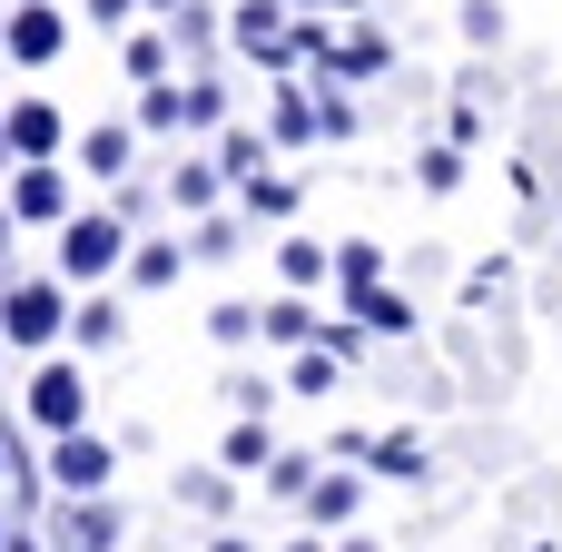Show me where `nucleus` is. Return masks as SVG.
<instances>
[{
	"instance_id": "nucleus-1",
	"label": "nucleus",
	"mask_w": 562,
	"mask_h": 552,
	"mask_svg": "<svg viewBox=\"0 0 562 552\" xmlns=\"http://www.w3.org/2000/svg\"><path fill=\"white\" fill-rule=\"evenodd\" d=\"M109 267H128V227L119 217H69L59 227V277L69 286H99Z\"/></svg>"
},
{
	"instance_id": "nucleus-2",
	"label": "nucleus",
	"mask_w": 562,
	"mask_h": 552,
	"mask_svg": "<svg viewBox=\"0 0 562 552\" xmlns=\"http://www.w3.org/2000/svg\"><path fill=\"white\" fill-rule=\"evenodd\" d=\"M0 336H10V346H49V336H69V296H59V277H20V286L0 296Z\"/></svg>"
},
{
	"instance_id": "nucleus-3",
	"label": "nucleus",
	"mask_w": 562,
	"mask_h": 552,
	"mask_svg": "<svg viewBox=\"0 0 562 552\" xmlns=\"http://www.w3.org/2000/svg\"><path fill=\"white\" fill-rule=\"evenodd\" d=\"M20 405H30L40 435H79V425H89V385H79V365H40Z\"/></svg>"
},
{
	"instance_id": "nucleus-4",
	"label": "nucleus",
	"mask_w": 562,
	"mask_h": 552,
	"mask_svg": "<svg viewBox=\"0 0 562 552\" xmlns=\"http://www.w3.org/2000/svg\"><path fill=\"white\" fill-rule=\"evenodd\" d=\"M109 474H119V444H109V435L79 425V435L49 444V484H59V494H109Z\"/></svg>"
},
{
	"instance_id": "nucleus-5",
	"label": "nucleus",
	"mask_w": 562,
	"mask_h": 552,
	"mask_svg": "<svg viewBox=\"0 0 562 552\" xmlns=\"http://www.w3.org/2000/svg\"><path fill=\"white\" fill-rule=\"evenodd\" d=\"M10 217L69 227V178H59V158H20V168H10Z\"/></svg>"
},
{
	"instance_id": "nucleus-6",
	"label": "nucleus",
	"mask_w": 562,
	"mask_h": 552,
	"mask_svg": "<svg viewBox=\"0 0 562 552\" xmlns=\"http://www.w3.org/2000/svg\"><path fill=\"white\" fill-rule=\"evenodd\" d=\"M59 40H69V20H59L49 0H20V10L0 20V49H10L20 69H49V59H59Z\"/></svg>"
},
{
	"instance_id": "nucleus-7",
	"label": "nucleus",
	"mask_w": 562,
	"mask_h": 552,
	"mask_svg": "<svg viewBox=\"0 0 562 552\" xmlns=\"http://www.w3.org/2000/svg\"><path fill=\"white\" fill-rule=\"evenodd\" d=\"M0 148H10V158H59V109H49V99H10Z\"/></svg>"
},
{
	"instance_id": "nucleus-8",
	"label": "nucleus",
	"mask_w": 562,
	"mask_h": 552,
	"mask_svg": "<svg viewBox=\"0 0 562 552\" xmlns=\"http://www.w3.org/2000/svg\"><path fill=\"white\" fill-rule=\"evenodd\" d=\"M109 543H119V504L69 494V514H59V552H109Z\"/></svg>"
},
{
	"instance_id": "nucleus-9",
	"label": "nucleus",
	"mask_w": 562,
	"mask_h": 552,
	"mask_svg": "<svg viewBox=\"0 0 562 552\" xmlns=\"http://www.w3.org/2000/svg\"><path fill=\"white\" fill-rule=\"evenodd\" d=\"M356 504H366V484H356V474H316L306 523H316V533H336V523H356Z\"/></svg>"
},
{
	"instance_id": "nucleus-10",
	"label": "nucleus",
	"mask_w": 562,
	"mask_h": 552,
	"mask_svg": "<svg viewBox=\"0 0 562 552\" xmlns=\"http://www.w3.org/2000/svg\"><path fill=\"white\" fill-rule=\"evenodd\" d=\"M217 178H227L217 158H178V178H168V198H178L188 217H207V207H217Z\"/></svg>"
},
{
	"instance_id": "nucleus-11",
	"label": "nucleus",
	"mask_w": 562,
	"mask_h": 552,
	"mask_svg": "<svg viewBox=\"0 0 562 552\" xmlns=\"http://www.w3.org/2000/svg\"><path fill=\"white\" fill-rule=\"evenodd\" d=\"M217 464H227V474H267V464H277V435H267V425H227Z\"/></svg>"
},
{
	"instance_id": "nucleus-12",
	"label": "nucleus",
	"mask_w": 562,
	"mask_h": 552,
	"mask_svg": "<svg viewBox=\"0 0 562 552\" xmlns=\"http://www.w3.org/2000/svg\"><path fill=\"white\" fill-rule=\"evenodd\" d=\"M326 267H336V247H316V237H286V247H277V277H286V286H316Z\"/></svg>"
},
{
	"instance_id": "nucleus-13",
	"label": "nucleus",
	"mask_w": 562,
	"mask_h": 552,
	"mask_svg": "<svg viewBox=\"0 0 562 552\" xmlns=\"http://www.w3.org/2000/svg\"><path fill=\"white\" fill-rule=\"evenodd\" d=\"M178 504H188V514H227V504H237L227 464H207V474H178Z\"/></svg>"
},
{
	"instance_id": "nucleus-14",
	"label": "nucleus",
	"mask_w": 562,
	"mask_h": 552,
	"mask_svg": "<svg viewBox=\"0 0 562 552\" xmlns=\"http://www.w3.org/2000/svg\"><path fill=\"white\" fill-rule=\"evenodd\" d=\"M79 168H89V178H119V168H128V128H89V138H79Z\"/></svg>"
},
{
	"instance_id": "nucleus-15",
	"label": "nucleus",
	"mask_w": 562,
	"mask_h": 552,
	"mask_svg": "<svg viewBox=\"0 0 562 552\" xmlns=\"http://www.w3.org/2000/svg\"><path fill=\"white\" fill-rule=\"evenodd\" d=\"M375 277H385V247H366V237H356V247H336V286H346V296H366Z\"/></svg>"
},
{
	"instance_id": "nucleus-16",
	"label": "nucleus",
	"mask_w": 562,
	"mask_h": 552,
	"mask_svg": "<svg viewBox=\"0 0 562 552\" xmlns=\"http://www.w3.org/2000/svg\"><path fill=\"white\" fill-rule=\"evenodd\" d=\"M267 336H277V346H306V336H316V306H306V286L267 306Z\"/></svg>"
},
{
	"instance_id": "nucleus-17",
	"label": "nucleus",
	"mask_w": 562,
	"mask_h": 552,
	"mask_svg": "<svg viewBox=\"0 0 562 552\" xmlns=\"http://www.w3.org/2000/svg\"><path fill=\"white\" fill-rule=\"evenodd\" d=\"M69 336H79V346H119V306H109V296L69 306Z\"/></svg>"
},
{
	"instance_id": "nucleus-18",
	"label": "nucleus",
	"mask_w": 562,
	"mask_h": 552,
	"mask_svg": "<svg viewBox=\"0 0 562 552\" xmlns=\"http://www.w3.org/2000/svg\"><path fill=\"white\" fill-rule=\"evenodd\" d=\"M178 119H188V89L148 79V99H138V128H178Z\"/></svg>"
},
{
	"instance_id": "nucleus-19",
	"label": "nucleus",
	"mask_w": 562,
	"mask_h": 552,
	"mask_svg": "<svg viewBox=\"0 0 562 552\" xmlns=\"http://www.w3.org/2000/svg\"><path fill=\"white\" fill-rule=\"evenodd\" d=\"M178 267H188V257H178L168 237H158V247H128V277H138V286H168Z\"/></svg>"
},
{
	"instance_id": "nucleus-20",
	"label": "nucleus",
	"mask_w": 562,
	"mask_h": 552,
	"mask_svg": "<svg viewBox=\"0 0 562 552\" xmlns=\"http://www.w3.org/2000/svg\"><path fill=\"white\" fill-rule=\"evenodd\" d=\"M356 316H366V326H385V336H405V326H415V306H405V296H385V286H366V296H356Z\"/></svg>"
},
{
	"instance_id": "nucleus-21",
	"label": "nucleus",
	"mask_w": 562,
	"mask_h": 552,
	"mask_svg": "<svg viewBox=\"0 0 562 552\" xmlns=\"http://www.w3.org/2000/svg\"><path fill=\"white\" fill-rule=\"evenodd\" d=\"M336 365H346V356H336V346L316 336V346L296 356V395H326V385H336Z\"/></svg>"
},
{
	"instance_id": "nucleus-22",
	"label": "nucleus",
	"mask_w": 562,
	"mask_h": 552,
	"mask_svg": "<svg viewBox=\"0 0 562 552\" xmlns=\"http://www.w3.org/2000/svg\"><path fill=\"white\" fill-rule=\"evenodd\" d=\"M415 178H425L435 198H445V188H464V148H425V158H415Z\"/></svg>"
},
{
	"instance_id": "nucleus-23",
	"label": "nucleus",
	"mask_w": 562,
	"mask_h": 552,
	"mask_svg": "<svg viewBox=\"0 0 562 552\" xmlns=\"http://www.w3.org/2000/svg\"><path fill=\"white\" fill-rule=\"evenodd\" d=\"M247 207L257 217H296V178H247Z\"/></svg>"
},
{
	"instance_id": "nucleus-24",
	"label": "nucleus",
	"mask_w": 562,
	"mask_h": 552,
	"mask_svg": "<svg viewBox=\"0 0 562 552\" xmlns=\"http://www.w3.org/2000/svg\"><path fill=\"white\" fill-rule=\"evenodd\" d=\"M267 494H296V504H306V494H316V464H306V454H277V464H267Z\"/></svg>"
},
{
	"instance_id": "nucleus-25",
	"label": "nucleus",
	"mask_w": 562,
	"mask_h": 552,
	"mask_svg": "<svg viewBox=\"0 0 562 552\" xmlns=\"http://www.w3.org/2000/svg\"><path fill=\"white\" fill-rule=\"evenodd\" d=\"M257 158H267V148H257V128H227V148H217V168H227V178H257Z\"/></svg>"
},
{
	"instance_id": "nucleus-26",
	"label": "nucleus",
	"mask_w": 562,
	"mask_h": 552,
	"mask_svg": "<svg viewBox=\"0 0 562 552\" xmlns=\"http://www.w3.org/2000/svg\"><path fill=\"white\" fill-rule=\"evenodd\" d=\"M464 40L494 49V40H504V10H494V0H464Z\"/></svg>"
},
{
	"instance_id": "nucleus-27",
	"label": "nucleus",
	"mask_w": 562,
	"mask_h": 552,
	"mask_svg": "<svg viewBox=\"0 0 562 552\" xmlns=\"http://www.w3.org/2000/svg\"><path fill=\"white\" fill-rule=\"evenodd\" d=\"M158 69H168V40L138 30V40H128V79H158Z\"/></svg>"
},
{
	"instance_id": "nucleus-28",
	"label": "nucleus",
	"mask_w": 562,
	"mask_h": 552,
	"mask_svg": "<svg viewBox=\"0 0 562 552\" xmlns=\"http://www.w3.org/2000/svg\"><path fill=\"white\" fill-rule=\"evenodd\" d=\"M257 326H267V316H247V306H217V316H207V336H217V346H247Z\"/></svg>"
},
{
	"instance_id": "nucleus-29",
	"label": "nucleus",
	"mask_w": 562,
	"mask_h": 552,
	"mask_svg": "<svg viewBox=\"0 0 562 552\" xmlns=\"http://www.w3.org/2000/svg\"><path fill=\"white\" fill-rule=\"evenodd\" d=\"M375 464H385V474H425V444H415V435H385Z\"/></svg>"
},
{
	"instance_id": "nucleus-30",
	"label": "nucleus",
	"mask_w": 562,
	"mask_h": 552,
	"mask_svg": "<svg viewBox=\"0 0 562 552\" xmlns=\"http://www.w3.org/2000/svg\"><path fill=\"white\" fill-rule=\"evenodd\" d=\"M336 69H346V79H366V69H385V40H346V49H336Z\"/></svg>"
},
{
	"instance_id": "nucleus-31",
	"label": "nucleus",
	"mask_w": 562,
	"mask_h": 552,
	"mask_svg": "<svg viewBox=\"0 0 562 552\" xmlns=\"http://www.w3.org/2000/svg\"><path fill=\"white\" fill-rule=\"evenodd\" d=\"M217 109H227L217 79H188V128H217Z\"/></svg>"
},
{
	"instance_id": "nucleus-32",
	"label": "nucleus",
	"mask_w": 562,
	"mask_h": 552,
	"mask_svg": "<svg viewBox=\"0 0 562 552\" xmlns=\"http://www.w3.org/2000/svg\"><path fill=\"white\" fill-rule=\"evenodd\" d=\"M316 119H326V138H356V99H336V89H326V99H316Z\"/></svg>"
},
{
	"instance_id": "nucleus-33",
	"label": "nucleus",
	"mask_w": 562,
	"mask_h": 552,
	"mask_svg": "<svg viewBox=\"0 0 562 552\" xmlns=\"http://www.w3.org/2000/svg\"><path fill=\"white\" fill-rule=\"evenodd\" d=\"M128 10H138V0H89V20H99V30H119Z\"/></svg>"
},
{
	"instance_id": "nucleus-34",
	"label": "nucleus",
	"mask_w": 562,
	"mask_h": 552,
	"mask_svg": "<svg viewBox=\"0 0 562 552\" xmlns=\"http://www.w3.org/2000/svg\"><path fill=\"white\" fill-rule=\"evenodd\" d=\"M207 552H247V543H237V533H217V543H207Z\"/></svg>"
},
{
	"instance_id": "nucleus-35",
	"label": "nucleus",
	"mask_w": 562,
	"mask_h": 552,
	"mask_svg": "<svg viewBox=\"0 0 562 552\" xmlns=\"http://www.w3.org/2000/svg\"><path fill=\"white\" fill-rule=\"evenodd\" d=\"M286 552H326V543H316V533H306V543H286Z\"/></svg>"
},
{
	"instance_id": "nucleus-36",
	"label": "nucleus",
	"mask_w": 562,
	"mask_h": 552,
	"mask_svg": "<svg viewBox=\"0 0 562 552\" xmlns=\"http://www.w3.org/2000/svg\"><path fill=\"white\" fill-rule=\"evenodd\" d=\"M148 10H188V0H148Z\"/></svg>"
},
{
	"instance_id": "nucleus-37",
	"label": "nucleus",
	"mask_w": 562,
	"mask_h": 552,
	"mask_svg": "<svg viewBox=\"0 0 562 552\" xmlns=\"http://www.w3.org/2000/svg\"><path fill=\"white\" fill-rule=\"evenodd\" d=\"M336 552H375V543H336Z\"/></svg>"
},
{
	"instance_id": "nucleus-38",
	"label": "nucleus",
	"mask_w": 562,
	"mask_h": 552,
	"mask_svg": "<svg viewBox=\"0 0 562 552\" xmlns=\"http://www.w3.org/2000/svg\"><path fill=\"white\" fill-rule=\"evenodd\" d=\"M0 552H10V523H0Z\"/></svg>"
}]
</instances>
